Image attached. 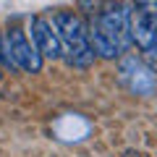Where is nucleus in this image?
Wrapping results in <instances>:
<instances>
[{"instance_id": "0eeeda50", "label": "nucleus", "mask_w": 157, "mask_h": 157, "mask_svg": "<svg viewBox=\"0 0 157 157\" xmlns=\"http://www.w3.org/2000/svg\"><path fill=\"white\" fill-rule=\"evenodd\" d=\"M86 32H89V42L92 47H94L97 58H105V60H113V58H121V52H118V47L110 42V37L105 34V29H102L100 18H97V13L86 21Z\"/></svg>"}, {"instance_id": "9d476101", "label": "nucleus", "mask_w": 157, "mask_h": 157, "mask_svg": "<svg viewBox=\"0 0 157 157\" xmlns=\"http://www.w3.org/2000/svg\"><path fill=\"white\" fill-rule=\"evenodd\" d=\"M0 76H3V73H0Z\"/></svg>"}, {"instance_id": "20e7f679", "label": "nucleus", "mask_w": 157, "mask_h": 157, "mask_svg": "<svg viewBox=\"0 0 157 157\" xmlns=\"http://www.w3.org/2000/svg\"><path fill=\"white\" fill-rule=\"evenodd\" d=\"M118 78L123 81V84H128V89L134 92V94H141V97H149L152 92H155V71H152L147 63H141L136 55H126L123 60H121V66H118Z\"/></svg>"}, {"instance_id": "7ed1b4c3", "label": "nucleus", "mask_w": 157, "mask_h": 157, "mask_svg": "<svg viewBox=\"0 0 157 157\" xmlns=\"http://www.w3.org/2000/svg\"><path fill=\"white\" fill-rule=\"evenodd\" d=\"M6 45H8V52H11V58H13V63H16L18 71H24V73H39L42 71L45 55L37 50L34 39H29L24 29L13 26L11 32L6 34Z\"/></svg>"}, {"instance_id": "1a4fd4ad", "label": "nucleus", "mask_w": 157, "mask_h": 157, "mask_svg": "<svg viewBox=\"0 0 157 157\" xmlns=\"http://www.w3.org/2000/svg\"><path fill=\"white\" fill-rule=\"evenodd\" d=\"M144 63L157 73V45H155V47H149V50H144Z\"/></svg>"}, {"instance_id": "f257e3e1", "label": "nucleus", "mask_w": 157, "mask_h": 157, "mask_svg": "<svg viewBox=\"0 0 157 157\" xmlns=\"http://www.w3.org/2000/svg\"><path fill=\"white\" fill-rule=\"evenodd\" d=\"M58 34L63 42V58L71 68H89L94 63L97 52L89 42V32H86V21L73 11H58L52 16Z\"/></svg>"}, {"instance_id": "6e6552de", "label": "nucleus", "mask_w": 157, "mask_h": 157, "mask_svg": "<svg viewBox=\"0 0 157 157\" xmlns=\"http://www.w3.org/2000/svg\"><path fill=\"white\" fill-rule=\"evenodd\" d=\"M134 6L141 8L144 13H149V16H157V0H134Z\"/></svg>"}, {"instance_id": "423d86ee", "label": "nucleus", "mask_w": 157, "mask_h": 157, "mask_svg": "<svg viewBox=\"0 0 157 157\" xmlns=\"http://www.w3.org/2000/svg\"><path fill=\"white\" fill-rule=\"evenodd\" d=\"M128 13H131V37L141 47V52L155 47L157 45V16L144 13L134 3H128Z\"/></svg>"}, {"instance_id": "f03ea898", "label": "nucleus", "mask_w": 157, "mask_h": 157, "mask_svg": "<svg viewBox=\"0 0 157 157\" xmlns=\"http://www.w3.org/2000/svg\"><path fill=\"white\" fill-rule=\"evenodd\" d=\"M105 34L110 37V42L118 47L121 55L131 50L134 45V37H131V13H128V3H115V0H107L102 3L100 11H97Z\"/></svg>"}, {"instance_id": "39448f33", "label": "nucleus", "mask_w": 157, "mask_h": 157, "mask_svg": "<svg viewBox=\"0 0 157 157\" xmlns=\"http://www.w3.org/2000/svg\"><path fill=\"white\" fill-rule=\"evenodd\" d=\"M29 32H32V39H34V45H37V50L45 58H50V60L63 58V42H60V34H58L52 21L37 16V18H32V29Z\"/></svg>"}]
</instances>
